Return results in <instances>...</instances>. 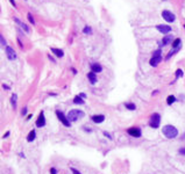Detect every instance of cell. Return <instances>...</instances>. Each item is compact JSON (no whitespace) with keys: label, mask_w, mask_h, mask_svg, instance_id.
<instances>
[{"label":"cell","mask_w":185,"mask_h":174,"mask_svg":"<svg viewBox=\"0 0 185 174\" xmlns=\"http://www.w3.org/2000/svg\"><path fill=\"white\" fill-rule=\"evenodd\" d=\"M84 116H85L84 111L79 110V109H72V110H70L68 114L69 121H72V122H76L78 118H82V117H84Z\"/></svg>","instance_id":"2"},{"label":"cell","mask_w":185,"mask_h":174,"mask_svg":"<svg viewBox=\"0 0 185 174\" xmlns=\"http://www.w3.org/2000/svg\"><path fill=\"white\" fill-rule=\"evenodd\" d=\"M183 76H184V72L180 69H178L177 71H176V78H180V77H183Z\"/></svg>","instance_id":"23"},{"label":"cell","mask_w":185,"mask_h":174,"mask_svg":"<svg viewBox=\"0 0 185 174\" xmlns=\"http://www.w3.org/2000/svg\"><path fill=\"white\" fill-rule=\"evenodd\" d=\"M3 87H4V88H5V89H10V87H8V86H7V85H3Z\"/></svg>","instance_id":"33"},{"label":"cell","mask_w":185,"mask_h":174,"mask_svg":"<svg viewBox=\"0 0 185 174\" xmlns=\"http://www.w3.org/2000/svg\"><path fill=\"white\" fill-rule=\"evenodd\" d=\"M125 106H126V108L129 109V110H135L136 109V107H135V104L134 103H126Z\"/></svg>","instance_id":"21"},{"label":"cell","mask_w":185,"mask_h":174,"mask_svg":"<svg viewBox=\"0 0 185 174\" xmlns=\"http://www.w3.org/2000/svg\"><path fill=\"white\" fill-rule=\"evenodd\" d=\"M44 124H45L44 113H43V111H41L40 115H38V118L36 120V127H37V128H42V127H44Z\"/></svg>","instance_id":"8"},{"label":"cell","mask_w":185,"mask_h":174,"mask_svg":"<svg viewBox=\"0 0 185 174\" xmlns=\"http://www.w3.org/2000/svg\"><path fill=\"white\" fill-rule=\"evenodd\" d=\"M50 173H51V174H57L56 168H54V167H52V168H50Z\"/></svg>","instance_id":"27"},{"label":"cell","mask_w":185,"mask_h":174,"mask_svg":"<svg viewBox=\"0 0 185 174\" xmlns=\"http://www.w3.org/2000/svg\"><path fill=\"white\" fill-rule=\"evenodd\" d=\"M161 50H156L154 52V55H152V57H151V59H150V65L151 66H156L157 64H158L159 62H161V59H162V56H161Z\"/></svg>","instance_id":"4"},{"label":"cell","mask_w":185,"mask_h":174,"mask_svg":"<svg viewBox=\"0 0 185 174\" xmlns=\"http://www.w3.org/2000/svg\"><path fill=\"white\" fill-rule=\"evenodd\" d=\"M73 102L75 103H77V104H83L84 103V100H82V96H75V99H73Z\"/></svg>","instance_id":"19"},{"label":"cell","mask_w":185,"mask_h":174,"mask_svg":"<svg viewBox=\"0 0 185 174\" xmlns=\"http://www.w3.org/2000/svg\"><path fill=\"white\" fill-rule=\"evenodd\" d=\"M180 38H177V39H175V42L172 43V46H173V49H178L179 48V45H180Z\"/></svg>","instance_id":"20"},{"label":"cell","mask_w":185,"mask_h":174,"mask_svg":"<svg viewBox=\"0 0 185 174\" xmlns=\"http://www.w3.org/2000/svg\"><path fill=\"white\" fill-rule=\"evenodd\" d=\"M51 51L55 53V55L57 56V57H63L64 56V52L63 50H61V49H56V48H51Z\"/></svg>","instance_id":"14"},{"label":"cell","mask_w":185,"mask_h":174,"mask_svg":"<svg viewBox=\"0 0 185 174\" xmlns=\"http://www.w3.org/2000/svg\"><path fill=\"white\" fill-rule=\"evenodd\" d=\"M28 19H29V21H30V23H35V21H34V19H33V16H32V14L30 13H28Z\"/></svg>","instance_id":"25"},{"label":"cell","mask_w":185,"mask_h":174,"mask_svg":"<svg viewBox=\"0 0 185 174\" xmlns=\"http://www.w3.org/2000/svg\"><path fill=\"white\" fill-rule=\"evenodd\" d=\"M87 78H89V80H90V82H91V84H96L97 80H98L94 72H90V73L87 74Z\"/></svg>","instance_id":"13"},{"label":"cell","mask_w":185,"mask_h":174,"mask_svg":"<svg viewBox=\"0 0 185 174\" xmlns=\"http://www.w3.org/2000/svg\"><path fill=\"white\" fill-rule=\"evenodd\" d=\"M17 99H18L17 94H13L12 99H11V102H12V106H13V108L14 109H17Z\"/></svg>","instance_id":"18"},{"label":"cell","mask_w":185,"mask_h":174,"mask_svg":"<svg viewBox=\"0 0 185 174\" xmlns=\"http://www.w3.org/2000/svg\"><path fill=\"white\" fill-rule=\"evenodd\" d=\"M172 39V36H170V35H168V36H165L163 39H162V43L164 44V45H166V44L170 43V41Z\"/></svg>","instance_id":"17"},{"label":"cell","mask_w":185,"mask_h":174,"mask_svg":"<svg viewBox=\"0 0 185 174\" xmlns=\"http://www.w3.org/2000/svg\"><path fill=\"white\" fill-rule=\"evenodd\" d=\"M79 96H82V97H83V99H85V97H86V95H85V94H84V93H83V94H80V95H79Z\"/></svg>","instance_id":"34"},{"label":"cell","mask_w":185,"mask_h":174,"mask_svg":"<svg viewBox=\"0 0 185 174\" xmlns=\"http://www.w3.org/2000/svg\"><path fill=\"white\" fill-rule=\"evenodd\" d=\"M159 123H161V116H159V114H152L149 121V125L151 128H154V129H157L159 127Z\"/></svg>","instance_id":"3"},{"label":"cell","mask_w":185,"mask_h":174,"mask_svg":"<svg viewBox=\"0 0 185 174\" xmlns=\"http://www.w3.org/2000/svg\"><path fill=\"white\" fill-rule=\"evenodd\" d=\"M6 55H7L8 59H11V60L17 59V53H15V51L13 50L11 46H6Z\"/></svg>","instance_id":"9"},{"label":"cell","mask_w":185,"mask_h":174,"mask_svg":"<svg viewBox=\"0 0 185 174\" xmlns=\"http://www.w3.org/2000/svg\"><path fill=\"white\" fill-rule=\"evenodd\" d=\"M71 172H72L73 174H82L79 171H77V169H76V168H73V167H71Z\"/></svg>","instance_id":"26"},{"label":"cell","mask_w":185,"mask_h":174,"mask_svg":"<svg viewBox=\"0 0 185 174\" xmlns=\"http://www.w3.org/2000/svg\"><path fill=\"white\" fill-rule=\"evenodd\" d=\"M83 31H84V34H91L92 29H91V27H89V26H87V27L84 28V30H83Z\"/></svg>","instance_id":"24"},{"label":"cell","mask_w":185,"mask_h":174,"mask_svg":"<svg viewBox=\"0 0 185 174\" xmlns=\"http://www.w3.org/2000/svg\"><path fill=\"white\" fill-rule=\"evenodd\" d=\"M0 38H1V44H3V45H6V42H5V39H4V36H0Z\"/></svg>","instance_id":"28"},{"label":"cell","mask_w":185,"mask_h":174,"mask_svg":"<svg viewBox=\"0 0 185 174\" xmlns=\"http://www.w3.org/2000/svg\"><path fill=\"white\" fill-rule=\"evenodd\" d=\"M35 137H36L35 130H32V131L28 134V136H27V140H28V142H33L34 139H35Z\"/></svg>","instance_id":"15"},{"label":"cell","mask_w":185,"mask_h":174,"mask_svg":"<svg viewBox=\"0 0 185 174\" xmlns=\"http://www.w3.org/2000/svg\"><path fill=\"white\" fill-rule=\"evenodd\" d=\"M128 134L130 135L132 137H141V135H142V131H141V129L138 127H133L130 128V129H128Z\"/></svg>","instance_id":"7"},{"label":"cell","mask_w":185,"mask_h":174,"mask_svg":"<svg viewBox=\"0 0 185 174\" xmlns=\"http://www.w3.org/2000/svg\"><path fill=\"white\" fill-rule=\"evenodd\" d=\"M175 100H176V97L173 96V95H169L168 96V104H172L173 102H175Z\"/></svg>","instance_id":"22"},{"label":"cell","mask_w":185,"mask_h":174,"mask_svg":"<svg viewBox=\"0 0 185 174\" xmlns=\"http://www.w3.org/2000/svg\"><path fill=\"white\" fill-rule=\"evenodd\" d=\"M14 20H15V21H17V23H19V24H20V26H21V27H22V28H24V29H25V30H26V31H27V32H28V31H29V28H28V27H27V26H26V24H25V23H24V22H21V21H20V20H19V19H17V18H14Z\"/></svg>","instance_id":"16"},{"label":"cell","mask_w":185,"mask_h":174,"mask_svg":"<svg viewBox=\"0 0 185 174\" xmlns=\"http://www.w3.org/2000/svg\"><path fill=\"white\" fill-rule=\"evenodd\" d=\"M156 28L162 32V34H168L171 31V27L170 26H165V24H158L156 26Z\"/></svg>","instance_id":"10"},{"label":"cell","mask_w":185,"mask_h":174,"mask_svg":"<svg viewBox=\"0 0 185 174\" xmlns=\"http://www.w3.org/2000/svg\"><path fill=\"white\" fill-rule=\"evenodd\" d=\"M105 136H107V137H108V138H110V139H112V137H111V135H108L107 132H105Z\"/></svg>","instance_id":"32"},{"label":"cell","mask_w":185,"mask_h":174,"mask_svg":"<svg viewBox=\"0 0 185 174\" xmlns=\"http://www.w3.org/2000/svg\"><path fill=\"white\" fill-rule=\"evenodd\" d=\"M162 132H163V135L166 137V138L171 139V138H175V137H177L178 135V130L177 128H175L173 125H164L163 129H162Z\"/></svg>","instance_id":"1"},{"label":"cell","mask_w":185,"mask_h":174,"mask_svg":"<svg viewBox=\"0 0 185 174\" xmlns=\"http://www.w3.org/2000/svg\"><path fill=\"white\" fill-rule=\"evenodd\" d=\"M184 28H185V24H184Z\"/></svg>","instance_id":"35"},{"label":"cell","mask_w":185,"mask_h":174,"mask_svg":"<svg viewBox=\"0 0 185 174\" xmlns=\"http://www.w3.org/2000/svg\"><path fill=\"white\" fill-rule=\"evenodd\" d=\"M26 113H27V108L25 107V108H24V110H22V115H26Z\"/></svg>","instance_id":"30"},{"label":"cell","mask_w":185,"mask_h":174,"mask_svg":"<svg viewBox=\"0 0 185 174\" xmlns=\"http://www.w3.org/2000/svg\"><path fill=\"white\" fill-rule=\"evenodd\" d=\"M162 16H163V19L165 21H168V22H173L176 19L175 14L171 13L170 11H163L162 12Z\"/></svg>","instance_id":"5"},{"label":"cell","mask_w":185,"mask_h":174,"mask_svg":"<svg viewBox=\"0 0 185 174\" xmlns=\"http://www.w3.org/2000/svg\"><path fill=\"white\" fill-rule=\"evenodd\" d=\"M56 115H57V117H58V120L61 121V122L63 123L65 127H70V121H69L68 117H65V115H64L62 111L57 110V111H56Z\"/></svg>","instance_id":"6"},{"label":"cell","mask_w":185,"mask_h":174,"mask_svg":"<svg viewBox=\"0 0 185 174\" xmlns=\"http://www.w3.org/2000/svg\"><path fill=\"white\" fill-rule=\"evenodd\" d=\"M179 153H180V154H185V147H184V148H180V150H179Z\"/></svg>","instance_id":"29"},{"label":"cell","mask_w":185,"mask_h":174,"mask_svg":"<svg viewBox=\"0 0 185 174\" xmlns=\"http://www.w3.org/2000/svg\"><path fill=\"white\" fill-rule=\"evenodd\" d=\"M91 69H92V72H94V73L101 72V66H100V64H98V63H93V64L91 65Z\"/></svg>","instance_id":"12"},{"label":"cell","mask_w":185,"mask_h":174,"mask_svg":"<svg viewBox=\"0 0 185 174\" xmlns=\"http://www.w3.org/2000/svg\"><path fill=\"white\" fill-rule=\"evenodd\" d=\"M10 1H11V4H12V5H13V6H14V7L17 6V4H15V1H14V0H10Z\"/></svg>","instance_id":"31"},{"label":"cell","mask_w":185,"mask_h":174,"mask_svg":"<svg viewBox=\"0 0 185 174\" xmlns=\"http://www.w3.org/2000/svg\"><path fill=\"white\" fill-rule=\"evenodd\" d=\"M91 118L94 123H101V122H104V120H105V116L104 115H93Z\"/></svg>","instance_id":"11"}]
</instances>
